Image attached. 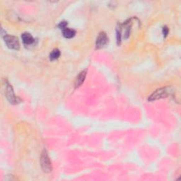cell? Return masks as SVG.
I'll list each match as a JSON object with an SVG mask.
<instances>
[{"label": "cell", "instance_id": "obj_1", "mask_svg": "<svg viewBox=\"0 0 181 181\" xmlns=\"http://www.w3.org/2000/svg\"><path fill=\"white\" fill-rule=\"evenodd\" d=\"M3 86L5 96L7 98V100L9 101L10 103L11 104H18L21 103V100L19 97L15 96L14 90H13L12 86L10 85V84L7 80L3 81Z\"/></svg>", "mask_w": 181, "mask_h": 181}, {"label": "cell", "instance_id": "obj_2", "mask_svg": "<svg viewBox=\"0 0 181 181\" xmlns=\"http://www.w3.org/2000/svg\"><path fill=\"white\" fill-rule=\"evenodd\" d=\"M171 89L169 87H163L157 89L155 92L153 93L151 96H149V101H153L156 100H159V99L166 98V97L170 95L171 93Z\"/></svg>", "mask_w": 181, "mask_h": 181}, {"label": "cell", "instance_id": "obj_3", "mask_svg": "<svg viewBox=\"0 0 181 181\" xmlns=\"http://www.w3.org/2000/svg\"><path fill=\"white\" fill-rule=\"evenodd\" d=\"M40 165L45 173H48L52 171V164H51L50 157L45 150L43 152L41 156H40Z\"/></svg>", "mask_w": 181, "mask_h": 181}, {"label": "cell", "instance_id": "obj_4", "mask_svg": "<svg viewBox=\"0 0 181 181\" xmlns=\"http://www.w3.org/2000/svg\"><path fill=\"white\" fill-rule=\"evenodd\" d=\"M7 46L10 49L18 50L20 48V44L18 38L13 35H5L4 38Z\"/></svg>", "mask_w": 181, "mask_h": 181}, {"label": "cell", "instance_id": "obj_5", "mask_svg": "<svg viewBox=\"0 0 181 181\" xmlns=\"http://www.w3.org/2000/svg\"><path fill=\"white\" fill-rule=\"evenodd\" d=\"M108 43V38L107 36L106 33L101 32L98 35L96 41V49H101L105 47Z\"/></svg>", "mask_w": 181, "mask_h": 181}, {"label": "cell", "instance_id": "obj_6", "mask_svg": "<svg viewBox=\"0 0 181 181\" xmlns=\"http://www.w3.org/2000/svg\"><path fill=\"white\" fill-rule=\"evenodd\" d=\"M86 76V70L81 72L79 75L76 77V82H75V87H79L80 86L82 85V84L84 82V80Z\"/></svg>", "mask_w": 181, "mask_h": 181}, {"label": "cell", "instance_id": "obj_7", "mask_svg": "<svg viewBox=\"0 0 181 181\" xmlns=\"http://www.w3.org/2000/svg\"><path fill=\"white\" fill-rule=\"evenodd\" d=\"M21 38L25 45H31L35 41L34 38L29 33H24V34H23L21 35Z\"/></svg>", "mask_w": 181, "mask_h": 181}, {"label": "cell", "instance_id": "obj_8", "mask_svg": "<svg viewBox=\"0 0 181 181\" xmlns=\"http://www.w3.org/2000/svg\"><path fill=\"white\" fill-rule=\"evenodd\" d=\"M75 34H76V31L73 29L65 28V29L62 30L63 36L66 38H72L73 37H75Z\"/></svg>", "mask_w": 181, "mask_h": 181}, {"label": "cell", "instance_id": "obj_9", "mask_svg": "<svg viewBox=\"0 0 181 181\" xmlns=\"http://www.w3.org/2000/svg\"><path fill=\"white\" fill-rule=\"evenodd\" d=\"M60 51L57 49H54L52 51V52L50 53V60H57L58 58L60 57Z\"/></svg>", "mask_w": 181, "mask_h": 181}, {"label": "cell", "instance_id": "obj_10", "mask_svg": "<svg viewBox=\"0 0 181 181\" xmlns=\"http://www.w3.org/2000/svg\"><path fill=\"white\" fill-rule=\"evenodd\" d=\"M59 27L61 29H65V28H67V22L65 21H63V22H61L60 25H59Z\"/></svg>", "mask_w": 181, "mask_h": 181}, {"label": "cell", "instance_id": "obj_11", "mask_svg": "<svg viewBox=\"0 0 181 181\" xmlns=\"http://www.w3.org/2000/svg\"><path fill=\"white\" fill-rule=\"evenodd\" d=\"M163 34H164V37H166L168 34H169V29L166 26H164L163 28Z\"/></svg>", "mask_w": 181, "mask_h": 181}]
</instances>
